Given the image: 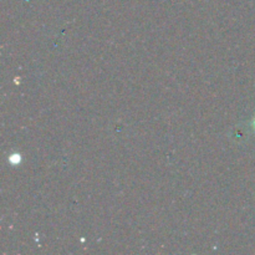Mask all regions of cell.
I'll return each mask as SVG.
<instances>
[{
	"label": "cell",
	"instance_id": "obj_2",
	"mask_svg": "<svg viewBox=\"0 0 255 255\" xmlns=\"http://www.w3.org/2000/svg\"><path fill=\"white\" fill-rule=\"evenodd\" d=\"M254 127H255V120H254Z\"/></svg>",
	"mask_w": 255,
	"mask_h": 255
},
{
	"label": "cell",
	"instance_id": "obj_1",
	"mask_svg": "<svg viewBox=\"0 0 255 255\" xmlns=\"http://www.w3.org/2000/svg\"><path fill=\"white\" fill-rule=\"evenodd\" d=\"M9 161L11 162L12 164H16V163H19L20 161H21V157H20L19 154H12V156H10Z\"/></svg>",
	"mask_w": 255,
	"mask_h": 255
}]
</instances>
